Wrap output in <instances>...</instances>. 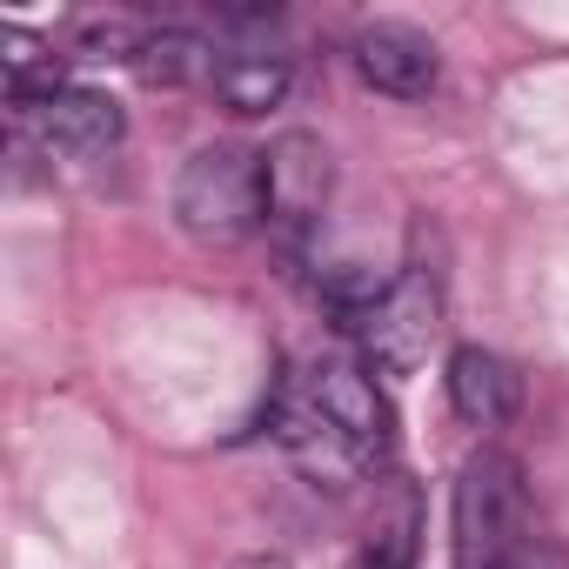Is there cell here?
Returning a JSON list of instances; mask_svg holds the SVG:
<instances>
[{
  "instance_id": "6da1fadb",
  "label": "cell",
  "mask_w": 569,
  "mask_h": 569,
  "mask_svg": "<svg viewBox=\"0 0 569 569\" xmlns=\"http://www.w3.org/2000/svg\"><path fill=\"white\" fill-rule=\"evenodd\" d=\"M174 221L208 248L248 241L268 221V168H261V154L234 148V141L201 148L174 181Z\"/></svg>"
},
{
  "instance_id": "7a4b0ae2",
  "label": "cell",
  "mask_w": 569,
  "mask_h": 569,
  "mask_svg": "<svg viewBox=\"0 0 569 569\" xmlns=\"http://www.w3.org/2000/svg\"><path fill=\"white\" fill-rule=\"evenodd\" d=\"M529 542V489L516 456L476 449L456 476V569H502Z\"/></svg>"
},
{
  "instance_id": "3957f363",
  "label": "cell",
  "mask_w": 569,
  "mask_h": 569,
  "mask_svg": "<svg viewBox=\"0 0 569 569\" xmlns=\"http://www.w3.org/2000/svg\"><path fill=\"white\" fill-rule=\"evenodd\" d=\"M356 336H362V356L369 369L382 376H416L429 362V342L442 329V296H436V281L422 268H409L402 281H389L382 296H369L356 316Z\"/></svg>"
},
{
  "instance_id": "277c9868",
  "label": "cell",
  "mask_w": 569,
  "mask_h": 569,
  "mask_svg": "<svg viewBox=\"0 0 569 569\" xmlns=\"http://www.w3.org/2000/svg\"><path fill=\"white\" fill-rule=\"evenodd\" d=\"M309 402L322 409V422L342 436V449L362 462V469H382L389 462V449H396V416H389V402H382V389H376V376L362 369V362H322L316 376H309Z\"/></svg>"
},
{
  "instance_id": "5b68a950",
  "label": "cell",
  "mask_w": 569,
  "mask_h": 569,
  "mask_svg": "<svg viewBox=\"0 0 569 569\" xmlns=\"http://www.w3.org/2000/svg\"><path fill=\"white\" fill-rule=\"evenodd\" d=\"M261 168H268V228L289 241V248H302L316 234L322 208H329V188H336L329 148L316 134H281L261 154Z\"/></svg>"
},
{
  "instance_id": "8992f818",
  "label": "cell",
  "mask_w": 569,
  "mask_h": 569,
  "mask_svg": "<svg viewBox=\"0 0 569 569\" xmlns=\"http://www.w3.org/2000/svg\"><path fill=\"white\" fill-rule=\"evenodd\" d=\"M356 74L376 88V94H396V101H422L442 74L436 61V41L402 28V21H376L356 34Z\"/></svg>"
},
{
  "instance_id": "52a82bcc",
  "label": "cell",
  "mask_w": 569,
  "mask_h": 569,
  "mask_svg": "<svg viewBox=\"0 0 569 569\" xmlns=\"http://www.w3.org/2000/svg\"><path fill=\"white\" fill-rule=\"evenodd\" d=\"M34 128H41V148H48V154H61V161H94V154H108V148L121 141V101L101 94V88H61V94L34 114Z\"/></svg>"
},
{
  "instance_id": "ba28073f",
  "label": "cell",
  "mask_w": 569,
  "mask_h": 569,
  "mask_svg": "<svg viewBox=\"0 0 569 569\" xmlns=\"http://www.w3.org/2000/svg\"><path fill=\"white\" fill-rule=\"evenodd\" d=\"M516 369L502 362V356H489V349H456L449 356V402H456V416L469 422V429H496V422H509L516 416Z\"/></svg>"
},
{
  "instance_id": "9c48e42d",
  "label": "cell",
  "mask_w": 569,
  "mask_h": 569,
  "mask_svg": "<svg viewBox=\"0 0 569 569\" xmlns=\"http://www.w3.org/2000/svg\"><path fill=\"white\" fill-rule=\"evenodd\" d=\"M281 442H289V456L302 462V476L316 482V489H356L369 469L342 449V436L322 422V409L302 396V402H289V409H281Z\"/></svg>"
},
{
  "instance_id": "30bf717a",
  "label": "cell",
  "mask_w": 569,
  "mask_h": 569,
  "mask_svg": "<svg viewBox=\"0 0 569 569\" xmlns=\"http://www.w3.org/2000/svg\"><path fill=\"white\" fill-rule=\"evenodd\" d=\"M214 101L228 114H268L281 94H289V54H268V48H221L214 54Z\"/></svg>"
},
{
  "instance_id": "8fae6325",
  "label": "cell",
  "mask_w": 569,
  "mask_h": 569,
  "mask_svg": "<svg viewBox=\"0 0 569 569\" xmlns=\"http://www.w3.org/2000/svg\"><path fill=\"white\" fill-rule=\"evenodd\" d=\"M214 41L201 34H141L134 48V74L148 88H181V81H214Z\"/></svg>"
},
{
  "instance_id": "7c38bea8",
  "label": "cell",
  "mask_w": 569,
  "mask_h": 569,
  "mask_svg": "<svg viewBox=\"0 0 569 569\" xmlns=\"http://www.w3.org/2000/svg\"><path fill=\"white\" fill-rule=\"evenodd\" d=\"M502 569H569V556L562 549H549V542H529L522 556H509Z\"/></svg>"
},
{
  "instance_id": "4fadbf2b",
  "label": "cell",
  "mask_w": 569,
  "mask_h": 569,
  "mask_svg": "<svg viewBox=\"0 0 569 569\" xmlns=\"http://www.w3.org/2000/svg\"><path fill=\"white\" fill-rule=\"evenodd\" d=\"M234 569H289V556H274V549H261V556H241Z\"/></svg>"
},
{
  "instance_id": "5bb4252c",
  "label": "cell",
  "mask_w": 569,
  "mask_h": 569,
  "mask_svg": "<svg viewBox=\"0 0 569 569\" xmlns=\"http://www.w3.org/2000/svg\"><path fill=\"white\" fill-rule=\"evenodd\" d=\"M356 569H396V562H382L376 549H362V556H356Z\"/></svg>"
}]
</instances>
